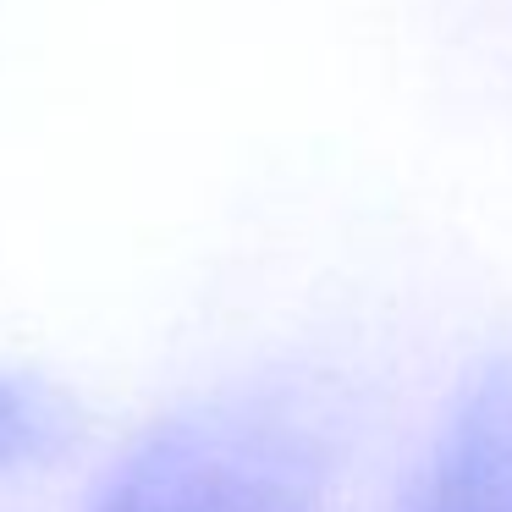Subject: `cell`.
Listing matches in <instances>:
<instances>
[{"label":"cell","instance_id":"obj_2","mask_svg":"<svg viewBox=\"0 0 512 512\" xmlns=\"http://www.w3.org/2000/svg\"><path fill=\"white\" fill-rule=\"evenodd\" d=\"M408 512H512V358L468 375Z\"/></svg>","mask_w":512,"mask_h":512},{"label":"cell","instance_id":"obj_1","mask_svg":"<svg viewBox=\"0 0 512 512\" xmlns=\"http://www.w3.org/2000/svg\"><path fill=\"white\" fill-rule=\"evenodd\" d=\"M336 430L303 391H221L155 424L116 463L94 512H320Z\"/></svg>","mask_w":512,"mask_h":512},{"label":"cell","instance_id":"obj_3","mask_svg":"<svg viewBox=\"0 0 512 512\" xmlns=\"http://www.w3.org/2000/svg\"><path fill=\"white\" fill-rule=\"evenodd\" d=\"M72 430H78V413L67 408L61 391L23 375H0V468H23L61 452Z\"/></svg>","mask_w":512,"mask_h":512}]
</instances>
